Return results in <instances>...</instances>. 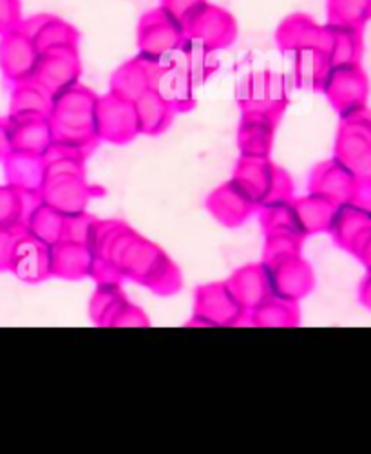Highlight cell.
<instances>
[{
  "mask_svg": "<svg viewBox=\"0 0 371 454\" xmlns=\"http://www.w3.org/2000/svg\"><path fill=\"white\" fill-rule=\"evenodd\" d=\"M328 19L334 27L360 31L371 20V0H328Z\"/></svg>",
  "mask_w": 371,
  "mask_h": 454,
  "instance_id": "6da1fadb",
  "label": "cell"
}]
</instances>
